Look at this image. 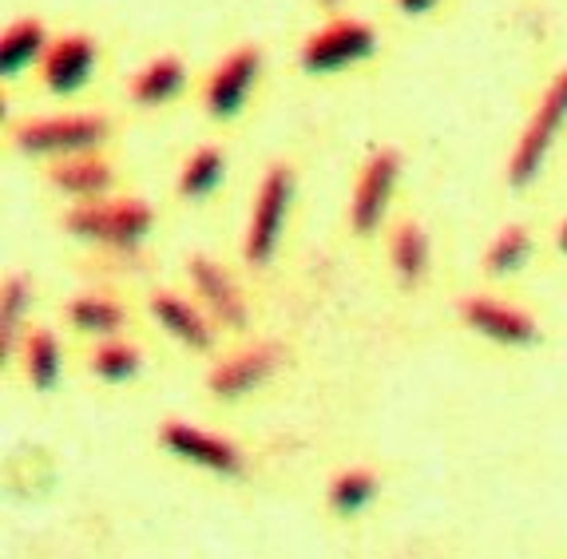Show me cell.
Segmentation results:
<instances>
[{"mask_svg":"<svg viewBox=\"0 0 567 559\" xmlns=\"http://www.w3.org/2000/svg\"><path fill=\"white\" fill-rule=\"evenodd\" d=\"M87 370L100 381H107V385H123V381H132L143 370V353L132 342H123V338L95 342L92 353H87Z\"/></svg>","mask_w":567,"mask_h":559,"instance_id":"21","label":"cell"},{"mask_svg":"<svg viewBox=\"0 0 567 559\" xmlns=\"http://www.w3.org/2000/svg\"><path fill=\"white\" fill-rule=\"evenodd\" d=\"M64 318L72 330L87 333V338H95V342H112V338H120V330H123V306L112 302V298H100V294H76L64 306Z\"/></svg>","mask_w":567,"mask_h":559,"instance_id":"16","label":"cell"},{"mask_svg":"<svg viewBox=\"0 0 567 559\" xmlns=\"http://www.w3.org/2000/svg\"><path fill=\"white\" fill-rule=\"evenodd\" d=\"M107 135H112V124L95 112L44 115V120H29V124L12 127V143H17L20 152L24 155H48V159L95 152Z\"/></svg>","mask_w":567,"mask_h":559,"instance_id":"3","label":"cell"},{"mask_svg":"<svg viewBox=\"0 0 567 559\" xmlns=\"http://www.w3.org/2000/svg\"><path fill=\"white\" fill-rule=\"evenodd\" d=\"M223 167H227L223 147H215V143L195 147L179 172V195L183 199H203V195H210V190L218 187V179H223Z\"/></svg>","mask_w":567,"mask_h":559,"instance_id":"23","label":"cell"},{"mask_svg":"<svg viewBox=\"0 0 567 559\" xmlns=\"http://www.w3.org/2000/svg\"><path fill=\"white\" fill-rule=\"evenodd\" d=\"M401 179V155L393 147H378L369 155L365 167L358 175V187H353L350 203V222L358 235H373V230L385 222L389 199H393V187Z\"/></svg>","mask_w":567,"mask_h":559,"instance_id":"6","label":"cell"},{"mask_svg":"<svg viewBox=\"0 0 567 559\" xmlns=\"http://www.w3.org/2000/svg\"><path fill=\"white\" fill-rule=\"evenodd\" d=\"M461 318L464 325L473 333H481V338H488V342H501V345H532L539 338V325L532 313L516 310V306L508 302H496V298H461Z\"/></svg>","mask_w":567,"mask_h":559,"instance_id":"11","label":"cell"},{"mask_svg":"<svg viewBox=\"0 0 567 559\" xmlns=\"http://www.w3.org/2000/svg\"><path fill=\"white\" fill-rule=\"evenodd\" d=\"M369 52H373V29L361 24V20L341 17L306 40L302 68L313 76H326V72H338V68L353 64V60L369 56Z\"/></svg>","mask_w":567,"mask_h":559,"instance_id":"8","label":"cell"},{"mask_svg":"<svg viewBox=\"0 0 567 559\" xmlns=\"http://www.w3.org/2000/svg\"><path fill=\"white\" fill-rule=\"evenodd\" d=\"M278 353L282 350H278L275 342H258V345H246V350L227 353V358H218L215 370L207 373V393L215 401L250 397V393L278 370Z\"/></svg>","mask_w":567,"mask_h":559,"instance_id":"7","label":"cell"},{"mask_svg":"<svg viewBox=\"0 0 567 559\" xmlns=\"http://www.w3.org/2000/svg\"><path fill=\"white\" fill-rule=\"evenodd\" d=\"M381 493V476L378 468L369 465H346L330 476L326 484V504H330V513L341 516V520H353L369 508V504L378 500Z\"/></svg>","mask_w":567,"mask_h":559,"instance_id":"15","label":"cell"},{"mask_svg":"<svg viewBox=\"0 0 567 559\" xmlns=\"http://www.w3.org/2000/svg\"><path fill=\"white\" fill-rule=\"evenodd\" d=\"M322 4H338V0H322Z\"/></svg>","mask_w":567,"mask_h":559,"instance_id":"27","label":"cell"},{"mask_svg":"<svg viewBox=\"0 0 567 559\" xmlns=\"http://www.w3.org/2000/svg\"><path fill=\"white\" fill-rule=\"evenodd\" d=\"M187 278L195 286L199 302L207 306L210 322L223 325V330H246L250 325V313H246L243 290L235 286V278L207 255H190L187 258Z\"/></svg>","mask_w":567,"mask_h":559,"instance_id":"10","label":"cell"},{"mask_svg":"<svg viewBox=\"0 0 567 559\" xmlns=\"http://www.w3.org/2000/svg\"><path fill=\"white\" fill-rule=\"evenodd\" d=\"M48 183L76 203H100L107 199V190L115 183L112 163L104 155L84 152V155H64V159L48 163Z\"/></svg>","mask_w":567,"mask_h":559,"instance_id":"12","label":"cell"},{"mask_svg":"<svg viewBox=\"0 0 567 559\" xmlns=\"http://www.w3.org/2000/svg\"><path fill=\"white\" fill-rule=\"evenodd\" d=\"M159 448L175 456V460H183V465L203 468V473L223 476V480H238V476L246 473L243 445H235V441L223 433H207V428L190 425V421H183V417L163 421Z\"/></svg>","mask_w":567,"mask_h":559,"instance_id":"4","label":"cell"},{"mask_svg":"<svg viewBox=\"0 0 567 559\" xmlns=\"http://www.w3.org/2000/svg\"><path fill=\"white\" fill-rule=\"evenodd\" d=\"M24 306H29V278L9 275L4 278V294H0V345H4V358H12V342H17L20 322H24Z\"/></svg>","mask_w":567,"mask_h":559,"instance_id":"24","label":"cell"},{"mask_svg":"<svg viewBox=\"0 0 567 559\" xmlns=\"http://www.w3.org/2000/svg\"><path fill=\"white\" fill-rule=\"evenodd\" d=\"M559 250H564V255H567V222H564V227H559Z\"/></svg>","mask_w":567,"mask_h":559,"instance_id":"26","label":"cell"},{"mask_svg":"<svg viewBox=\"0 0 567 559\" xmlns=\"http://www.w3.org/2000/svg\"><path fill=\"white\" fill-rule=\"evenodd\" d=\"M183 80H187L183 60L179 56H159V60H152V64H143L140 72H135L132 84H127V95L143 107L167 104L171 95L183 87Z\"/></svg>","mask_w":567,"mask_h":559,"instance_id":"18","label":"cell"},{"mask_svg":"<svg viewBox=\"0 0 567 559\" xmlns=\"http://www.w3.org/2000/svg\"><path fill=\"white\" fill-rule=\"evenodd\" d=\"M155 222V210L143 199H100V203H76L64 215V230L87 242L112 250H132Z\"/></svg>","mask_w":567,"mask_h":559,"instance_id":"1","label":"cell"},{"mask_svg":"<svg viewBox=\"0 0 567 559\" xmlns=\"http://www.w3.org/2000/svg\"><path fill=\"white\" fill-rule=\"evenodd\" d=\"M564 124H567V68L556 72L548 92L539 95L536 112H532L520 139H516V147H512V159H508L512 187H528V183H536V175L544 172V159H548L551 143H556V135L564 132Z\"/></svg>","mask_w":567,"mask_h":559,"instance_id":"2","label":"cell"},{"mask_svg":"<svg viewBox=\"0 0 567 559\" xmlns=\"http://www.w3.org/2000/svg\"><path fill=\"white\" fill-rule=\"evenodd\" d=\"M293 199V172L290 163H270V172L262 175L255 195V210H250V227L243 238V255L250 266H266L275 258L278 238H282L286 210Z\"/></svg>","mask_w":567,"mask_h":559,"instance_id":"5","label":"cell"},{"mask_svg":"<svg viewBox=\"0 0 567 559\" xmlns=\"http://www.w3.org/2000/svg\"><path fill=\"white\" fill-rule=\"evenodd\" d=\"M258 68H262V52H258L255 44H243V48H235V52H227L223 64L210 72L207 87H203V107H207V115L230 120V115L243 112L246 95H250V87H255V80H258Z\"/></svg>","mask_w":567,"mask_h":559,"instance_id":"9","label":"cell"},{"mask_svg":"<svg viewBox=\"0 0 567 559\" xmlns=\"http://www.w3.org/2000/svg\"><path fill=\"white\" fill-rule=\"evenodd\" d=\"M92 68H95L92 37H60L44 52V60H40V80H44L48 92L72 95L76 87H84L92 80Z\"/></svg>","mask_w":567,"mask_h":559,"instance_id":"13","label":"cell"},{"mask_svg":"<svg viewBox=\"0 0 567 559\" xmlns=\"http://www.w3.org/2000/svg\"><path fill=\"white\" fill-rule=\"evenodd\" d=\"M40 52H44V24L40 20L24 17L17 24H9L4 40H0V72H4V80L20 76Z\"/></svg>","mask_w":567,"mask_h":559,"instance_id":"20","label":"cell"},{"mask_svg":"<svg viewBox=\"0 0 567 559\" xmlns=\"http://www.w3.org/2000/svg\"><path fill=\"white\" fill-rule=\"evenodd\" d=\"M528 255H532V230L520 227V222H512V227H504L501 235L488 242V250H484V275H492V278L516 275V270L528 262Z\"/></svg>","mask_w":567,"mask_h":559,"instance_id":"22","label":"cell"},{"mask_svg":"<svg viewBox=\"0 0 567 559\" xmlns=\"http://www.w3.org/2000/svg\"><path fill=\"white\" fill-rule=\"evenodd\" d=\"M20 361H24V377L32 385L52 389L60 381V365H64L60 338L52 330H29V338L20 342Z\"/></svg>","mask_w":567,"mask_h":559,"instance_id":"19","label":"cell"},{"mask_svg":"<svg viewBox=\"0 0 567 559\" xmlns=\"http://www.w3.org/2000/svg\"><path fill=\"white\" fill-rule=\"evenodd\" d=\"M152 313H155V322H159L175 342L187 345V350H195V353L215 350V322H210V313L195 310L187 298L171 294V290H155Z\"/></svg>","mask_w":567,"mask_h":559,"instance_id":"14","label":"cell"},{"mask_svg":"<svg viewBox=\"0 0 567 559\" xmlns=\"http://www.w3.org/2000/svg\"><path fill=\"white\" fill-rule=\"evenodd\" d=\"M389 262L401 286H416L429 275V238L413 218H401L389 235Z\"/></svg>","mask_w":567,"mask_h":559,"instance_id":"17","label":"cell"},{"mask_svg":"<svg viewBox=\"0 0 567 559\" xmlns=\"http://www.w3.org/2000/svg\"><path fill=\"white\" fill-rule=\"evenodd\" d=\"M398 4H401V12L416 17V12H429V4H433V0H398Z\"/></svg>","mask_w":567,"mask_h":559,"instance_id":"25","label":"cell"}]
</instances>
